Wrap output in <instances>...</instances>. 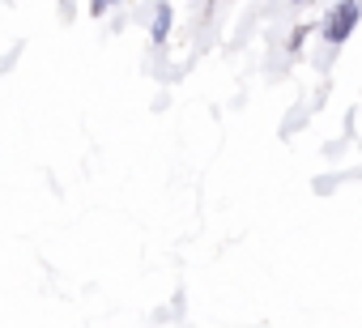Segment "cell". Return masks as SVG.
<instances>
[{
	"label": "cell",
	"mask_w": 362,
	"mask_h": 328,
	"mask_svg": "<svg viewBox=\"0 0 362 328\" xmlns=\"http://www.w3.org/2000/svg\"><path fill=\"white\" fill-rule=\"evenodd\" d=\"M358 18H362V0H337L332 13H328V22H324V39L328 43H345L354 35Z\"/></svg>",
	"instance_id": "cell-1"
},
{
	"label": "cell",
	"mask_w": 362,
	"mask_h": 328,
	"mask_svg": "<svg viewBox=\"0 0 362 328\" xmlns=\"http://www.w3.org/2000/svg\"><path fill=\"white\" fill-rule=\"evenodd\" d=\"M170 22H175V13H170V5H166V0H162V5H158V18H153V43H162L166 35H170Z\"/></svg>",
	"instance_id": "cell-2"
},
{
	"label": "cell",
	"mask_w": 362,
	"mask_h": 328,
	"mask_svg": "<svg viewBox=\"0 0 362 328\" xmlns=\"http://www.w3.org/2000/svg\"><path fill=\"white\" fill-rule=\"evenodd\" d=\"M107 5H111V0H94V5H90V9H94V13H103Z\"/></svg>",
	"instance_id": "cell-3"
},
{
	"label": "cell",
	"mask_w": 362,
	"mask_h": 328,
	"mask_svg": "<svg viewBox=\"0 0 362 328\" xmlns=\"http://www.w3.org/2000/svg\"><path fill=\"white\" fill-rule=\"evenodd\" d=\"M290 5H303V0H290Z\"/></svg>",
	"instance_id": "cell-4"
},
{
	"label": "cell",
	"mask_w": 362,
	"mask_h": 328,
	"mask_svg": "<svg viewBox=\"0 0 362 328\" xmlns=\"http://www.w3.org/2000/svg\"><path fill=\"white\" fill-rule=\"evenodd\" d=\"M64 5H69V0H64Z\"/></svg>",
	"instance_id": "cell-5"
}]
</instances>
